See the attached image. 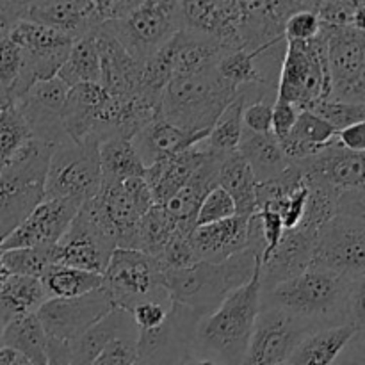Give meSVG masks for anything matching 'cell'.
<instances>
[{"label":"cell","mask_w":365,"mask_h":365,"mask_svg":"<svg viewBox=\"0 0 365 365\" xmlns=\"http://www.w3.org/2000/svg\"><path fill=\"white\" fill-rule=\"evenodd\" d=\"M266 248L257 214L248 221V246L220 264L196 262L187 269L164 271L171 303L187 307L198 317L210 316L230 292L252 280Z\"/></svg>","instance_id":"6da1fadb"},{"label":"cell","mask_w":365,"mask_h":365,"mask_svg":"<svg viewBox=\"0 0 365 365\" xmlns=\"http://www.w3.org/2000/svg\"><path fill=\"white\" fill-rule=\"evenodd\" d=\"M364 284L365 280L353 282L331 271L309 267L305 273L260 292V307L284 310L309 324L312 331L344 324L355 327L353 296Z\"/></svg>","instance_id":"7a4b0ae2"},{"label":"cell","mask_w":365,"mask_h":365,"mask_svg":"<svg viewBox=\"0 0 365 365\" xmlns=\"http://www.w3.org/2000/svg\"><path fill=\"white\" fill-rule=\"evenodd\" d=\"M260 264L252 280L223 299L196 324L192 355L216 365H241L260 310Z\"/></svg>","instance_id":"3957f363"},{"label":"cell","mask_w":365,"mask_h":365,"mask_svg":"<svg viewBox=\"0 0 365 365\" xmlns=\"http://www.w3.org/2000/svg\"><path fill=\"white\" fill-rule=\"evenodd\" d=\"M237 93L214 68L187 77H171L160 100V118L182 130H210Z\"/></svg>","instance_id":"277c9868"},{"label":"cell","mask_w":365,"mask_h":365,"mask_svg":"<svg viewBox=\"0 0 365 365\" xmlns=\"http://www.w3.org/2000/svg\"><path fill=\"white\" fill-rule=\"evenodd\" d=\"M52 145L29 139L0 171V241L45 200Z\"/></svg>","instance_id":"5b68a950"},{"label":"cell","mask_w":365,"mask_h":365,"mask_svg":"<svg viewBox=\"0 0 365 365\" xmlns=\"http://www.w3.org/2000/svg\"><path fill=\"white\" fill-rule=\"evenodd\" d=\"M330 77L327 66V34L321 32L309 41H287L277 100L292 103L299 110H309L316 103L328 100Z\"/></svg>","instance_id":"8992f818"},{"label":"cell","mask_w":365,"mask_h":365,"mask_svg":"<svg viewBox=\"0 0 365 365\" xmlns=\"http://www.w3.org/2000/svg\"><path fill=\"white\" fill-rule=\"evenodd\" d=\"M164 267L155 257L135 250H114L103 271L102 287L114 309L132 312L145 302L171 305L164 289Z\"/></svg>","instance_id":"52a82bcc"},{"label":"cell","mask_w":365,"mask_h":365,"mask_svg":"<svg viewBox=\"0 0 365 365\" xmlns=\"http://www.w3.org/2000/svg\"><path fill=\"white\" fill-rule=\"evenodd\" d=\"M100 143L71 139L52 148L45 182V200H70L82 203L95 198L102 187L100 173Z\"/></svg>","instance_id":"ba28073f"},{"label":"cell","mask_w":365,"mask_h":365,"mask_svg":"<svg viewBox=\"0 0 365 365\" xmlns=\"http://www.w3.org/2000/svg\"><path fill=\"white\" fill-rule=\"evenodd\" d=\"M135 61L145 63L168 39L184 31L180 2L141 0L123 20L102 25Z\"/></svg>","instance_id":"9c48e42d"},{"label":"cell","mask_w":365,"mask_h":365,"mask_svg":"<svg viewBox=\"0 0 365 365\" xmlns=\"http://www.w3.org/2000/svg\"><path fill=\"white\" fill-rule=\"evenodd\" d=\"M116 248V235L103 220L95 198H91L82 203L77 216L57 242V264L103 274Z\"/></svg>","instance_id":"30bf717a"},{"label":"cell","mask_w":365,"mask_h":365,"mask_svg":"<svg viewBox=\"0 0 365 365\" xmlns=\"http://www.w3.org/2000/svg\"><path fill=\"white\" fill-rule=\"evenodd\" d=\"M310 267L365 280V220L335 216L319 228Z\"/></svg>","instance_id":"8fae6325"},{"label":"cell","mask_w":365,"mask_h":365,"mask_svg":"<svg viewBox=\"0 0 365 365\" xmlns=\"http://www.w3.org/2000/svg\"><path fill=\"white\" fill-rule=\"evenodd\" d=\"M323 29L330 77L328 100L365 103V31L355 27Z\"/></svg>","instance_id":"7c38bea8"},{"label":"cell","mask_w":365,"mask_h":365,"mask_svg":"<svg viewBox=\"0 0 365 365\" xmlns=\"http://www.w3.org/2000/svg\"><path fill=\"white\" fill-rule=\"evenodd\" d=\"M200 319L202 317L187 307L171 303L163 324L138 334V362L143 365H184L195 359L192 342Z\"/></svg>","instance_id":"4fadbf2b"},{"label":"cell","mask_w":365,"mask_h":365,"mask_svg":"<svg viewBox=\"0 0 365 365\" xmlns=\"http://www.w3.org/2000/svg\"><path fill=\"white\" fill-rule=\"evenodd\" d=\"M309 334H312L309 324L296 319L291 314L260 307L241 365L285 364L292 349Z\"/></svg>","instance_id":"5bb4252c"},{"label":"cell","mask_w":365,"mask_h":365,"mask_svg":"<svg viewBox=\"0 0 365 365\" xmlns=\"http://www.w3.org/2000/svg\"><path fill=\"white\" fill-rule=\"evenodd\" d=\"M113 310L109 296L100 287L78 298L46 299L36 312V317L46 337L71 344Z\"/></svg>","instance_id":"9a60e30c"},{"label":"cell","mask_w":365,"mask_h":365,"mask_svg":"<svg viewBox=\"0 0 365 365\" xmlns=\"http://www.w3.org/2000/svg\"><path fill=\"white\" fill-rule=\"evenodd\" d=\"M95 202L116 235L118 248L132 250L135 225L153 207L152 192L145 178H128L102 185Z\"/></svg>","instance_id":"2e32d148"},{"label":"cell","mask_w":365,"mask_h":365,"mask_svg":"<svg viewBox=\"0 0 365 365\" xmlns=\"http://www.w3.org/2000/svg\"><path fill=\"white\" fill-rule=\"evenodd\" d=\"M68 86L61 78L34 82L20 98L14 102L16 109L24 116L32 138L56 146L66 141L68 135L63 128L64 102H66Z\"/></svg>","instance_id":"e0dca14e"},{"label":"cell","mask_w":365,"mask_h":365,"mask_svg":"<svg viewBox=\"0 0 365 365\" xmlns=\"http://www.w3.org/2000/svg\"><path fill=\"white\" fill-rule=\"evenodd\" d=\"M78 209L81 205L70 200H43L25 221L0 241L2 252L57 245L77 216Z\"/></svg>","instance_id":"ac0fdd59"},{"label":"cell","mask_w":365,"mask_h":365,"mask_svg":"<svg viewBox=\"0 0 365 365\" xmlns=\"http://www.w3.org/2000/svg\"><path fill=\"white\" fill-rule=\"evenodd\" d=\"M296 164L305 173L307 184L319 182L337 191L365 189V153L349 152L337 138L331 139L316 155L298 160Z\"/></svg>","instance_id":"d6986e66"},{"label":"cell","mask_w":365,"mask_h":365,"mask_svg":"<svg viewBox=\"0 0 365 365\" xmlns=\"http://www.w3.org/2000/svg\"><path fill=\"white\" fill-rule=\"evenodd\" d=\"M317 232L298 225L285 230L277 250L266 262H260V292L269 291L274 285L284 284L310 267Z\"/></svg>","instance_id":"ffe728a7"},{"label":"cell","mask_w":365,"mask_h":365,"mask_svg":"<svg viewBox=\"0 0 365 365\" xmlns=\"http://www.w3.org/2000/svg\"><path fill=\"white\" fill-rule=\"evenodd\" d=\"M185 31L214 38L227 50H241L242 2H180Z\"/></svg>","instance_id":"44dd1931"},{"label":"cell","mask_w":365,"mask_h":365,"mask_svg":"<svg viewBox=\"0 0 365 365\" xmlns=\"http://www.w3.org/2000/svg\"><path fill=\"white\" fill-rule=\"evenodd\" d=\"M100 59V86L114 98L138 96L143 63L135 61L113 36L102 27L95 29Z\"/></svg>","instance_id":"7402d4cb"},{"label":"cell","mask_w":365,"mask_h":365,"mask_svg":"<svg viewBox=\"0 0 365 365\" xmlns=\"http://www.w3.org/2000/svg\"><path fill=\"white\" fill-rule=\"evenodd\" d=\"M207 155H209V150H207L205 141H202L185 152L157 160L152 166L146 168L145 182L152 192L153 205H166L187 184L189 178L202 166Z\"/></svg>","instance_id":"603a6c76"},{"label":"cell","mask_w":365,"mask_h":365,"mask_svg":"<svg viewBox=\"0 0 365 365\" xmlns=\"http://www.w3.org/2000/svg\"><path fill=\"white\" fill-rule=\"evenodd\" d=\"M209 132L210 130H182V128L168 123L166 120L159 116L152 123L146 125L145 128H141L130 141L135 152H138L139 159L148 168L157 160L168 159V157H173L177 153H182L185 150L192 148V146L200 145V143L209 138Z\"/></svg>","instance_id":"cb8c5ba5"},{"label":"cell","mask_w":365,"mask_h":365,"mask_svg":"<svg viewBox=\"0 0 365 365\" xmlns=\"http://www.w3.org/2000/svg\"><path fill=\"white\" fill-rule=\"evenodd\" d=\"M250 217L234 216L205 227H196L192 232V246L200 262L220 264L242 252L248 246Z\"/></svg>","instance_id":"d4e9b609"},{"label":"cell","mask_w":365,"mask_h":365,"mask_svg":"<svg viewBox=\"0 0 365 365\" xmlns=\"http://www.w3.org/2000/svg\"><path fill=\"white\" fill-rule=\"evenodd\" d=\"M106 102L107 93L100 84H77L68 89L66 102L61 114L68 139L73 143L91 139L100 110Z\"/></svg>","instance_id":"484cf974"},{"label":"cell","mask_w":365,"mask_h":365,"mask_svg":"<svg viewBox=\"0 0 365 365\" xmlns=\"http://www.w3.org/2000/svg\"><path fill=\"white\" fill-rule=\"evenodd\" d=\"M93 0H56V2H27L25 20L46 25L77 39L95 31Z\"/></svg>","instance_id":"4316f807"},{"label":"cell","mask_w":365,"mask_h":365,"mask_svg":"<svg viewBox=\"0 0 365 365\" xmlns=\"http://www.w3.org/2000/svg\"><path fill=\"white\" fill-rule=\"evenodd\" d=\"M132 314L127 310L114 309L106 317L93 324L88 331L81 335L70 346V365H93L96 356L110 341L125 335H138Z\"/></svg>","instance_id":"83f0119b"},{"label":"cell","mask_w":365,"mask_h":365,"mask_svg":"<svg viewBox=\"0 0 365 365\" xmlns=\"http://www.w3.org/2000/svg\"><path fill=\"white\" fill-rule=\"evenodd\" d=\"M221 155L209 152L207 159L189 178L187 184L164 205V209L177 220L180 227L196 228V214H198L200 205L207 198V195L217 187Z\"/></svg>","instance_id":"f1b7e54d"},{"label":"cell","mask_w":365,"mask_h":365,"mask_svg":"<svg viewBox=\"0 0 365 365\" xmlns=\"http://www.w3.org/2000/svg\"><path fill=\"white\" fill-rule=\"evenodd\" d=\"M359 331L351 324L312 331L298 342L289 355L287 365H334Z\"/></svg>","instance_id":"f546056e"},{"label":"cell","mask_w":365,"mask_h":365,"mask_svg":"<svg viewBox=\"0 0 365 365\" xmlns=\"http://www.w3.org/2000/svg\"><path fill=\"white\" fill-rule=\"evenodd\" d=\"M225 50L227 48H223L220 41L209 36L185 29L178 31L175 34L173 77H187L212 70Z\"/></svg>","instance_id":"4dcf8cb0"},{"label":"cell","mask_w":365,"mask_h":365,"mask_svg":"<svg viewBox=\"0 0 365 365\" xmlns=\"http://www.w3.org/2000/svg\"><path fill=\"white\" fill-rule=\"evenodd\" d=\"M217 187L230 196L237 216L250 217L257 212V180L250 164L239 152L221 157L217 168Z\"/></svg>","instance_id":"1f68e13d"},{"label":"cell","mask_w":365,"mask_h":365,"mask_svg":"<svg viewBox=\"0 0 365 365\" xmlns=\"http://www.w3.org/2000/svg\"><path fill=\"white\" fill-rule=\"evenodd\" d=\"M237 152L250 164L257 184L273 180L291 164V160L285 157L284 150H282L280 141L271 132L269 134H253V132L245 130L241 141H239Z\"/></svg>","instance_id":"d6a6232c"},{"label":"cell","mask_w":365,"mask_h":365,"mask_svg":"<svg viewBox=\"0 0 365 365\" xmlns=\"http://www.w3.org/2000/svg\"><path fill=\"white\" fill-rule=\"evenodd\" d=\"M337 135L335 128L310 110H299L296 123L280 146L291 163L309 159L324 148Z\"/></svg>","instance_id":"836d02e7"},{"label":"cell","mask_w":365,"mask_h":365,"mask_svg":"<svg viewBox=\"0 0 365 365\" xmlns=\"http://www.w3.org/2000/svg\"><path fill=\"white\" fill-rule=\"evenodd\" d=\"M46 342L48 339L36 314H25L7 324L0 346L16 351L31 365H46Z\"/></svg>","instance_id":"e575fe53"},{"label":"cell","mask_w":365,"mask_h":365,"mask_svg":"<svg viewBox=\"0 0 365 365\" xmlns=\"http://www.w3.org/2000/svg\"><path fill=\"white\" fill-rule=\"evenodd\" d=\"M102 185L128 178H145L146 166L139 159L130 139H107L98 146Z\"/></svg>","instance_id":"d590c367"},{"label":"cell","mask_w":365,"mask_h":365,"mask_svg":"<svg viewBox=\"0 0 365 365\" xmlns=\"http://www.w3.org/2000/svg\"><path fill=\"white\" fill-rule=\"evenodd\" d=\"M57 78L68 88L77 84H100V59L95 32L81 36L71 45L66 61L57 71Z\"/></svg>","instance_id":"8d00e7d4"},{"label":"cell","mask_w":365,"mask_h":365,"mask_svg":"<svg viewBox=\"0 0 365 365\" xmlns=\"http://www.w3.org/2000/svg\"><path fill=\"white\" fill-rule=\"evenodd\" d=\"M46 299H70L102 287V274L53 264L39 278Z\"/></svg>","instance_id":"74e56055"},{"label":"cell","mask_w":365,"mask_h":365,"mask_svg":"<svg viewBox=\"0 0 365 365\" xmlns=\"http://www.w3.org/2000/svg\"><path fill=\"white\" fill-rule=\"evenodd\" d=\"M177 228V220L164 207L153 205L135 225L132 250L157 259L171 241Z\"/></svg>","instance_id":"f35d334b"},{"label":"cell","mask_w":365,"mask_h":365,"mask_svg":"<svg viewBox=\"0 0 365 365\" xmlns=\"http://www.w3.org/2000/svg\"><path fill=\"white\" fill-rule=\"evenodd\" d=\"M245 107V96L237 93V96L228 103L227 109L217 118L214 127L210 128L209 138L205 139V146L210 153L223 157L232 152H237L239 141H241L242 132H245V127H242Z\"/></svg>","instance_id":"ab89813d"},{"label":"cell","mask_w":365,"mask_h":365,"mask_svg":"<svg viewBox=\"0 0 365 365\" xmlns=\"http://www.w3.org/2000/svg\"><path fill=\"white\" fill-rule=\"evenodd\" d=\"M0 264L9 274L29 278H41L50 266L57 264V245L32 246L4 252Z\"/></svg>","instance_id":"60d3db41"},{"label":"cell","mask_w":365,"mask_h":365,"mask_svg":"<svg viewBox=\"0 0 365 365\" xmlns=\"http://www.w3.org/2000/svg\"><path fill=\"white\" fill-rule=\"evenodd\" d=\"M307 187H309V196H307L303 217L298 225L319 232V228L324 223L337 216V203L341 191L327 184H319V182H309Z\"/></svg>","instance_id":"b9f144b4"},{"label":"cell","mask_w":365,"mask_h":365,"mask_svg":"<svg viewBox=\"0 0 365 365\" xmlns=\"http://www.w3.org/2000/svg\"><path fill=\"white\" fill-rule=\"evenodd\" d=\"M29 139H32V134L16 106L9 103L2 107L0 109V171Z\"/></svg>","instance_id":"7bdbcfd3"},{"label":"cell","mask_w":365,"mask_h":365,"mask_svg":"<svg viewBox=\"0 0 365 365\" xmlns=\"http://www.w3.org/2000/svg\"><path fill=\"white\" fill-rule=\"evenodd\" d=\"M316 14L323 27H355L359 31H365V2L362 0L316 2Z\"/></svg>","instance_id":"ee69618b"},{"label":"cell","mask_w":365,"mask_h":365,"mask_svg":"<svg viewBox=\"0 0 365 365\" xmlns=\"http://www.w3.org/2000/svg\"><path fill=\"white\" fill-rule=\"evenodd\" d=\"M192 232H195V228L180 227L178 225L177 232L173 234L171 241L168 242L164 252L157 257V260H159L164 269H187V267L200 262L198 257H196L195 246H192Z\"/></svg>","instance_id":"f6af8a7d"},{"label":"cell","mask_w":365,"mask_h":365,"mask_svg":"<svg viewBox=\"0 0 365 365\" xmlns=\"http://www.w3.org/2000/svg\"><path fill=\"white\" fill-rule=\"evenodd\" d=\"M310 113L319 116L321 120L327 121L328 125L335 128V132H341L351 125L364 123L365 118V103H348V102H324L316 103L310 107Z\"/></svg>","instance_id":"bcb514c9"},{"label":"cell","mask_w":365,"mask_h":365,"mask_svg":"<svg viewBox=\"0 0 365 365\" xmlns=\"http://www.w3.org/2000/svg\"><path fill=\"white\" fill-rule=\"evenodd\" d=\"M234 216H237V210H235L232 198L223 189L216 187L207 195V198L200 205L198 214H196V227H205V225L217 223V221Z\"/></svg>","instance_id":"7dc6e473"},{"label":"cell","mask_w":365,"mask_h":365,"mask_svg":"<svg viewBox=\"0 0 365 365\" xmlns=\"http://www.w3.org/2000/svg\"><path fill=\"white\" fill-rule=\"evenodd\" d=\"M24 64V53L9 38L0 41V93L11 98V91L16 86ZM13 102V98H11Z\"/></svg>","instance_id":"c3c4849f"},{"label":"cell","mask_w":365,"mask_h":365,"mask_svg":"<svg viewBox=\"0 0 365 365\" xmlns=\"http://www.w3.org/2000/svg\"><path fill=\"white\" fill-rule=\"evenodd\" d=\"M321 32V21L316 14V2L287 18L284 25V36L287 41H309Z\"/></svg>","instance_id":"681fc988"},{"label":"cell","mask_w":365,"mask_h":365,"mask_svg":"<svg viewBox=\"0 0 365 365\" xmlns=\"http://www.w3.org/2000/svg\"><path fill=\"white\" fill-rule=\"evenodd\" d=\"M138 362V335H125L110 341L93 365H134Z\"/></svg>","instance_id":"f907efd6"},{"label":"cell","mask_w":365,"mask_h":365,"mask_svg":"<svg viewBox=\"0 0 365 365\" xmlns=\"http://www.w3.org/2000/svg\"><path fill=\"white\" fill-rule=\"evenodd\" d=\"M255 214L259 216V220H260L264 245H266L260 262H266V260L271 257V253L277 250L278 242L282 241V235H284L285 228H284V223H282L280 216H278L277 212H271V210L262 209V210H257Z\"/></svg>","instance_id":"816d5d0a"},{"label":"cell","mask_w":365,"mask_h":365,"mask_svg":"<svg viewBox=\"0 0 365 365\" xmlns=\"http://www.w3.org/2000/svg\"><path fill=\"white\" fill-rule=\"evenodd\" d=\"M271 116H273V103L257 102L246 106L242 110V127L253 134H269Z\"/></svg>","instance_id":"f5cc1de1"},{"label":"cell","mask_w":365,"mask_h":365,"mask_svg":"<svg viewBox=\"0 0 365 365\" xmlns=\"http://www.w3.org/2000/svg\"><path fill=\"white\" fill-rule=\"evenodd\" d=\"M170 307L171 305H166V303L145 302L132 310V319H134L139 331L152 330V328H157L159 324H163V321L166 319Z\"/></svg>","instance_id":"db71d44e"},{"label":"cell","mask_w":365,"mask_h":365,"mask_svg":"<svg viewBox=\"0 0 365 365\" xmlns=\"http://www.w3.org/2000/svg\"><path fill=\"white\" fill-rule=\"evenodd\" d=\"M299 109L294 107L292 103L282 102L277 100L273 103V116H271V134L280 141V139L287 138L291 134L292 127L296 123V118H298Z\"/></svg>","instance_id":"11a10c76"},{"label":"cell","mask_w":365,"mask_h":365,"mask_svg":"<svg viewBox=\"0 0 365 365\" xmlns=\"http://www.w3.org/2000/svg\"><path fill=\"white\" fill-rule=\"evenodd\" d=\"M27 16V2H0V41L9 38L18 21Z\"/></svg>","instance_id":"9f6ffc18"},{"label":"cell","mask_w":365,"mask_h":365,"mask_svg":"<svg viewBox=\"0 0 365 365\" xmlns=\"http://www.w3.org/2000/svg\"><path fill=\"white\" fill-rule=\"evenodd\" d=\"M337 141L349 152H364L365 150V127L364 123L351 125L344 130L337 132Z\"/></svg>","instance_id":"6f0895ef"},{"label":"cell","mask_w":365,"mask_h":365,"mask_svg":"<svg viewBox=\"0 0 365 365\" xmlns=\"http://www.w3.org/2000/svg\"><path fill=\"white\" fill-rule=\"evenodd\" d=\"M334 365H365V355H364V331L353 337L349 342L348 348L341 353Z\"/></svg>","instance_id":"680465c9"},{"label":"cell","mask_w":365,"mask_h":365,"mask_svg":"<svg viewBox=\"0 0 365 365\" xmlns=\"http://www.w3.org/2000/svg\"><path fill=\"white\" fill-rule=\"evenodd\" d=\"M184 365H216L214 362H210V360H200V359H192L189 360V362H185Z\"/></svg>","instance_id":"91938a15"},{"label":"cell","mask_w":365,"mask_h":365,"mask_svg":"<svg viewBox=\"0 0 365 365\" xmlns=\"http://www.w3.org/2000/svg\"><path fill=\"white\" fill-rule=\"evenodd\" d=\"M2 253H4V252H2V246H0V257H2Z\"/></svg>","instance_id":"94428289"},{"label":"cell","mask_w":365,"mask_h":365,"mask_svg":"<svg viewBox=\"0 0 365 365\" xmlns=\"http://www.w3.org/2000/svg\"><path fill=\"white\" fill-rule=\"evenodd\" d=\"M134 365H143V364H139V362H135V364H134Z\"/></svg>","instance_id":"6125c7cd"},{"label":"cell","mask_w":365,"mask_h":365,"mask_svg":"<svg viewBox=\"0 0 365 365\" xmlns=\"http://www.w3.org/2000/svg\"><path fill=\"white\" fill-rule=\"evenodd\" d=\"M280 365H287V364H280Z\"/></svg>","instance_id":"be15d7a7"}]
</instances>
